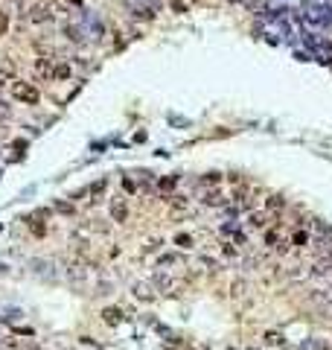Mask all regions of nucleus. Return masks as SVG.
I'll return each instance as SVG.
<instances>
[{"instance_id":"f257e3e1","label":"nucleus","mask_w":332,"mask_h":350,"mask_svg":"<svg viewBox=\"0 0 332 350\" xmlns=\"http://www.w3.org/2000/svg\"><path fill=\"white\" fill-rule=\"evenodd\" d=\"M9 88H12V99H18V102H24V105H38V102H41V94H38V88H35L33 82L12 79Z\"/></svg>"},{"instance_id":"f03ea898","label":"nucleus","mask_w":332,"mask_h":350,"mask_svg":"<svg viewBox=\"0 0 332 350\" xmlns=\"http://www.w3.org/2000/svg\"><path fill=\"white\" fill-rule=\"evenodd\" d=\"M108 213H111V222L126 225V222H129V201H126V198H111Z\"/></svg>"},{"instance_id":"7ed1b4c3","label":"nucleus","mask_w":332,"mask_h":350,"mask_svg":"<svg viewBox=\"0 0 332 350\" xmlns=\"http://www.w3.org/2000/svg\"><path fill=\"white\" fill-rule=\"evenodd\" d=\"M201 204H207V207H228V195L222 193V187H210V190L204 193Z\"/></svg>"},{"instance_id":"20e7f679","label":"nucleus","mask_w":332,"mask_h":350,"mask_svg":"<svg viewBox=\"0 0 332 350\" xmlns=\"http://www.w3.org/2000/svg\"><path fill=\"white\" fill-rule=\"evenodd\" d=\"M30 21H33V24H50V21H53V12H50V6H44V3H35L33 9H30Z\"/></svg>"},{"instance_id":"39448f33","label":"nucleus","mask_w":332,"mask_h":350,"mask_svg":"<svg viewBox=\"0 0 332 350\" xmlns=\"http://www.w3.org/2000/svg\"><path fill=\"white\" fill-rule=\"evenodd\" d=\"M152 286H155V292L172 295V289H175V280H172V277H166L164 272H155V277H152Z\"/></svg>"},{"instance_id":"423d86ee","label":"nucleus","mask_w":332,"mask_h":350,"mask_svg":"<svg viewBox=\"0 0 332 350\" xmlns=\"http://www.w3.org/2000/svg\"><path fill=\"white\" fill-rule=\"evenodd\" d=\"M263 345L280 350V348H286V336H283L280 330H266V333H263Z\"/></svg>"},{"instance_id":"0eeeda50","label":"nucleus","mask_w":332,"mask_h":350,"mask_svg":"<svg viewBox=\"0 0 332 350\" xmlns=\"http://www.w3.org/2000/svg\"><path fill=\"white\" fill-rule=\"evenodd\" d=\"M100 318L105 321L108 327H117V324L126 318V315H123V310H117V307H105V310L100 312Z\"/></svg>"},{"instance_id":"6e6552de","label":"nucleus","mask_w":332,"mask_h":350,"mask_svg":"<svg viewBox=\"0 0 332 350\" xmlns=\"http://www.w3.org/2000/svg\"><path fill=\"white\" fill-rule=\"evenodd\" d=\"M53 67H56V64L50 62V59H35V73H38L41 79H50V76H53Z\"/></svg>"},{"instance_id":"1a4fd4ad","label":"nucleus","mask_w":332,"mask_h":350,"mask_svg":"<svg viewBox=\"0 0 332 350\" xmlns=\"http://www.w3.org/2000/svg\"><path fill=\"white\" fill-rule=\"evenodd\" d=\"M134 298H137V301H152V298H155V286H152V283H137V286H134Z\"/></svg>"},{"instance_id":"9d476101","label":"nucleus","mask_w":332,"mask_h":350,"mask_svg":"<svg viewBox=\"0 0 332 350\" xmlns=\"http://www.w3.org/2000/svg\"><path fill=\"white\" fill-rule=\"evenodd\" d=\"M222 178H225L222 172H204V175L199 178V184H201V187H219Z\"/></svg>"},{"instance_id":"9b49d317","label":"nucleus","mask_w":332,"mask_h":350,"mask_svg":"<svg viewBox=\"0 0 332 350\" xmlns=\"http://www.w3.org/2000/svg\"><path fill=\"white\" fill-rule=\"evenodd\" d=\"M53 79H70V64L56 62V67H53Z\"/></svg>"},{"instance_id":"f8f14e48","label":"nucleus","mask_w":332,"mask_h":350,"mask_svg":"<svg viewBox=\"0 0 332 350\" xmlns=\"http://www.w3.org/2000/svg\"><path fill=\"white\" fill-rule=\"evenodd\" d=\"M286 207V198L283 195H268L266 198V210H283Z\"/></svg>"},{"instance_id":"ddd939ff","label":"nucleus","mask_w":332,"mask_h":350,"mask_svg":"<svg viewBox=\"0 0 332 350\" xmlns=\"http://www.w3.org/2000/svg\"><path fill=\"white\" fill-rule=\"evenodd\" d=\"M248 225H251V228H266V225H268V216H266V213H257V210H254V213L248 216Z\"/></svg>"},{"instance_id":"4468645a","label":"nucleus","mask_w":332,"mask_h":350,"mask_svg":"<svg viewBox=\"0 0 332 350\" xmlns=\"http://www.w3.org/2000/svg\"><path fill=\"white\" fill-rule=\"evenodd\" d=\"M88 190H91V195H102L108 190V178H97L94 184H88Z\"/></svg>"},{"instance_id":"2eb2a0df","label":"nucleus","mask_w":332,"mask_h":350,"mask_svg":"<svg viewBox=\"0 0 332 350\" xmlns=\"http://www.w3.org/2000/svg\"><path fill=\"white\" fill-rule=\"evenodd\" d=\"M292 245H295V248H306V245H309V233H306V231H295Z\"/></svg>"},{"instance_id":"dca6fc26","label":"nucleus","mask_w":332,"mask_h":350,"mask_svg":"<svg viewBox=\"0 0 332 350\" xmlns=\"http://www.w3.org/2000/svg\"><path fill=\"white\" fill-rule=\"evenodd\" d=\"M158 187H161V190H172V187H178V175H164V178L158 181Z\"/></svg>"},{"instance_id":"f3484780","label":"nucleus","mask_w":332,"mask_h":350,"mask_svg":"<svg viewBox=\"0 0 332 350\" xmlns=\"http://www.w3.org/2000/svg\"><path fill=\"white\" fill-rule=\"evenodd\" d=\"M53 207H56L59 213H65V216H70V213H76V207H73V201H56Z\"/></svg>"},{"instance_id":"a211bd4d","label":"nucleus","mask_w":332,"mask_h":350,"mask_svg":"<svg viewBox=\"0 0 332 350\" xmlns=\"http://www.w3.org/2000/svg\"><path fill=\"white\" fill-rule=\"evenodd\" d=\"M169 198V204L175 207V210H184L187 207V195H166Z\"/></svg>"},{"instance_id":"6ab92c4d","label":"nucleus","mask_w":332,"mask_h":350,"mask_svg":"<svg viewBox=\"0 0 332 350\" xmlns=\"http://www.w3.org/2000/svg\"><path fill=\"white\" fill-rule=\"evenodd\" d=\"M175 245H178V248H193V236H190V233H178V236H175Z\"/></svg>"},{"instance_id":"aec40b11","label":"nucleus","mask_w":332,"mask_h":350,"mask_svg":"<svg viewBox=\"0 0 332 350\" xmlns=\"http://www.w3.org/2000/svg\"><path fill=\"white\" fill-rule=\"evenodd\" d=\"M172 263H178V254H164L158 260V272H164L166 266H172Z\"/></svg>"},{"instance_id":"412c9836","label":"nucleus","mask_w":332,"mask_h":350,"mask_svg":"<svg viewBox=\"0 0 332 350\" xmlns=\"http://www.w3.org/2000/svg\"><path fill=\"white\" fill-rule=\"evenodd\" d=\"M169 9H172L175 15H187V6H184L181 0H169Z\"/></svg>"},{"instance_id":"4be33fe9","label":"nucleus","mask_w":332,"mask_h":350,"mask_svg":"<svg viewBox=\"0 0 332 350\" xmlns=\"http://www.w3.org/2000/svg\"><path fill=\"white\" fill-rule=\"evenodd\" d=\"M91 195V190L88 187H82V190H73L70 193V201H82V198H88Z\"/></svg>"},{"instance_id":"5701e85b","label":"nucleus","mask_w":332,"mask_h":350,"mask_svg":"<svg viewBox=\"0 0 332 350\" xmlns=\"http://www.w3.org/2000/svg\"><path fill=\"white\" fill-rule=\"evenodd\" d=\"M6 32H9V15H6V12L0 9V38H3Z\"/></svg>"},{"instance_id":"b1692460","label":"nucleus","mask_w":332,"mask_h":350,"mask_svg":"<svg viewBox=\"0 0 332 350\" xmlns=\"http://www.w3.org/2000/svg\"><path fill=\"white\" fill-rule=\"evenodd\" d=\"M9 117H12V105L0 99V120H9Z\"/></svg>"},{"instance_id":"393cba45","label":"nucleus","mask_w":332,"mask_h":350,"mask_svg":"<svg viewBox=\"0 0 332 350\" xmlns=\"http://www.w3.org/2000/svg\"><path fill=\"white\" fill-rule=\"evenodd\" d=\"M9 82H12V73H9V70H0V91H3Z\"/></svg>"},{"instance_id":"a878e982","label":"nucleus","mask_w":332,"mask_h":350,"mask_svg":"<svg viewBox=\"0 0 332 350\" xmlns=\"http://www.w3.org/2000/svg\"><path fill=\"white\" fill-rule=\"evenodd\" d=\"M266 245H277V231H266Z\"/></svg>"},{"instance_id":"bb28decb","label":"nucleus","mask_w":332,"mask_h":350,"mask_svg":"<svg viewBox=\"0 0 332 350\" xmlns=\"http://www.w3.org/2000/svg\"><path fill=\"white\" fill-rule=\"evenodd\" d=\"M123 190H126V193H134V190H137V187H134V181L129 178V175L123 178Z\"/></svg>"},{"instance_id":"cd10ccee","label":"nucleus","mask_w":332,"mask_h":350,"mask_svg":"<svg viewBox=\"0 0 332 350\" xmlns=\"http://www.w3.org/2000/svg\"><path fill=\"white\" fill-rule=\"evenodd\" d=\"M222 251H225L228 257H236V245H233V242H225V245H222Z\"/></svg>"},{"instance_id":"c85d7f7f","label":"nucleus","mask_w":332,"mask_h":350,"mask_svg":"<svg viewBox=\"0 0 332 350\" xmlns=\"http://www.w3.org/2000/svg\"><path fill=\"white\" fill-rule=\"evenodd\" d=\"M161 245H164V242H161V239H152V242H149V248H146V251H158V248H161Z\"/></svg>"},{"instance_id":"c756f323","label":"nucleus","mask_w":332,"mask_h":350,"mask_svg":"<svg viewBox=\"0 0 332 350\" xmlns=\"http://www.w3.org/2000/svg\"><path fill=\"white\" fill-rule=\"evenodd\" d=\"M67 3H73V6H82V0H67Z\"/></svg>"}]
</instances>
